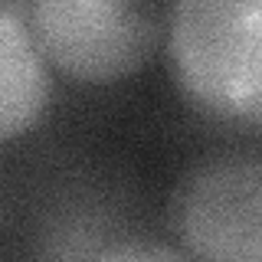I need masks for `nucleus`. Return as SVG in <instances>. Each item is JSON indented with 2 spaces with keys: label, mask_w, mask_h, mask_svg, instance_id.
<instances>
[{
  "label": "nucleus",
  "mask_w": 262,
  "mask_h": 262,
  "mask_svg": "<svg viewBox=\"0 0 262 262\" xmlns=\"http://www.w3.org/2000/svg\"><path fill=\"white\" fill-rule=\"evenodd\" d=\"M164 43L177 89L196 108L262 125V0H180Z\"/></svg>",
  "instance_id": "f257e3e1"
},
{
  "label": "nucleus",
  "mask_w": 262,
  "mask_h": 262,
  "mask_svg": "<svg viewBox=\"0 0 262 262\" xmlns=\"http://www.w3.org/2000/svg\"><path fill=\"white\" fill-rule=\"evenodd\" d=\"M23 10L46 62L85 85L135 76L167 36V10L147 0H36Z\"/></svg>",
  "instance_id": "f03ea898"
},
{
  "label": "nucleus",
  "mask_w": 262,
  "mask_h": 262,
  "mask_svg": "<svg viewBox=\"0 0 262 262\" xmlns=\"http://www.w3.org/2000/svg\"><path fill=\"white\" fill-rule=\"evenodd\" d=\"M167 226L196 262H262V154H213L167 196Z\"/></svg>",
  "instance_id": "7ed1b4c3"
},
{
  "label": "nucleus",
  "mask_w": 262,
  "mask_h": 262,
  "mask_svg": "<svg viewBox=\"0 0 262 262\" xmlns=\"http://www.w3.org/2000/svg\"><path fill=\"white\" fill-rule=\"evenodd\" d=\"M49 98L46 56L33 36L23 4L0 10V138L13 141L33 128Z\"/></svg>",
  "instance_id": "20e7f679"
},
{
  "label": "nucleus",
  "mask_w": 262,
  "mask_h": 262,
  "mask_svg": "<svg viewBox=\"0 0 262 262\" xmlns=\"http://www.w3.org/2000/svg\"><path fill=\"white\" fill-rule=\"evenodd\" d=\"M89 262H196V259L154 239H121L98 249V256Z\"/></svg>",
  "instance_id": "39448f33"
}]
</instances>
